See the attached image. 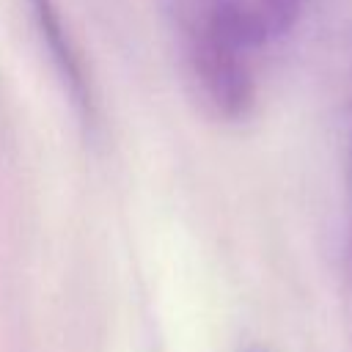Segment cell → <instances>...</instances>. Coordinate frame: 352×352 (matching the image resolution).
<instances>
[{
	"label": "cell",
	"instance_id": "6da1fadb",
	"mask_svg": "<svg viewBox=\"0 0 352 352\" xmlns=\"http://www.w3.org/2000/svg\"><path fill=\"white\" fill-rule=\"evenodd\" d=\"M302 0H170L179 36H228L253 50L286 33Z\"/></svg>",
	"mask_w": 352,
	"mask_h": 352
},
{
	"label": "cell",
	"instance_id": "7a4b0ae2",
	"mask_svg": "<svg viewBox=\"0 0 352 352\" xmlns=\"http://www.w3.org/2000/svg\"><path fill=\"white\" fill-rule=\"evenodd\" d=\"M30 8H33V19H36V28L41 33V41L74 102V107L80 110L82 118H94V96H91V88H88V77L82 72V60L77 55V47L72 44L63 22H60V14L55 8V0H28Z\"/></svg>",
	"mask_w": 352,
	"mask_h": 352
},
{
	"label": "cell",
	"instance_id": "3957f363",
	"mask_svg": "<svg viewBox=\"0 0 352 352\" xmlns=\"http://www.w3.org/2000/svg\"><path fill=\"white\" fill-rule=\"evenodd\" d=\"M245 352H264V349H245Z\"/></svg>",
	"mask_w": 352,
	"mask_h": 352
}]
</instances>
